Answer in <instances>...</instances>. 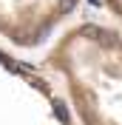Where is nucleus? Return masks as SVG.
<instances>
[{
  "label": "nucleus",
  "mask_w": 122,
  "mask_h": 125,
  "mask_svg": "<svg viewBox=\"0 0 122 125\" xmlns=\"http://www.w3.org/2000/svg\"><path fill=\"white\" fill-rule=\"evenodd\" d=\"M91 6H99V0H91Z\"/></svg>",
  "instance_id": "f257e3e1"
}]
</instances>
